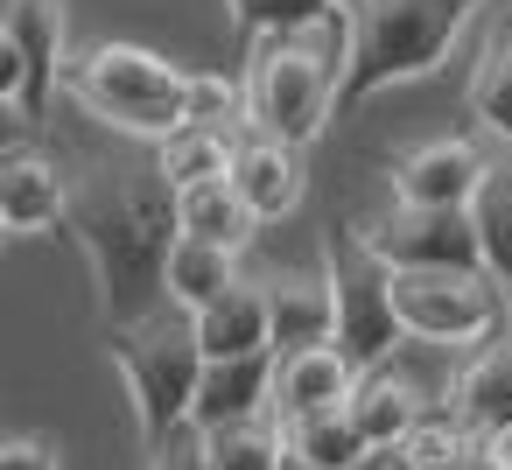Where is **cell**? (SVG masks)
Instances as JSON below:
<instances>
[{
	"mask_svg": "<svg viewBox=\"0 0 512 470\" xmlns=\"http://www.w3.org/2000/svg\"><path fill=\"white\" fill-rule=\"evenodd\" d=\"M393 309L414 344L463 351L505 323V295L491 274H393Z\"/></svg>",
	"mask_w": 512,
	"mask_h": 470,
	"instance_id": "52a82bcc",
	"label": "cell"
},
{
	"mask_svg": "<svg viewBox=\"0 0 512 470\" xmlns=\"http://www.w3.org/2000/svg\"><path fill=\"white\" fill-rule=\"evenodd\" d=\"M470 106H477V120H484L498 141H512V36H498L491 57L477 64V78H470Z\"/></svg>",
	"mask_w": 512,
	"mask_h": 470,
	"instance_id": "484cf974",
	"label": "cell"
},
{
	"mask_svg": "<svg viewBox=\"0 0 512 470\" xmlns=\"http://www.w3.org/2000/svg\"><path fill=\"white\" fill-rule=\"evenodd\" d=\"M197 323V344H204V365H232V358H274V309H267V288L239 281L232 295H218Z\"/></svg>",
	"mask_w": 512,
	"mask_h": 470,
	"instance_id": "5bb4252c",
	"label": "cell"
},
{
	"mask_svg": "<svg viewBox=\"0 0 512 470\" xmlns=\"http://www.w3.org/2000/svg\"><path fill=\"white\" fill-rule=\"evenodd\" d=\"M64 218H71V176L29 141H15L0 155V225L15 239H43V232H64Z\"/></svg>",
	"mask_w": 512,
	"mask_h": 470,
	"instance_id": "30bf717a",
	"label": "cell"
},
{
	"mask_svg": "<svg viewBox=\"0 0 512 470\" xmlns=\"http://www.w3.org/2000/svg\"><path fill=\"white\" fill-rule=\"evenodd\" d=\"M64 85H71V99H78L99 127H113V134H127V141L162 148L169 134L190 127V71L169 64L162 50L99 43V50H85V57L71 64Z\"/></svg>",
	"mask_w": 512,
	"mask_h": 470,
	"instance_id": "277c9868",
	"label": "cell"
},
{
	"mask_svg": "<svg viewBox=\"0 0 512 470\" xmlns=\"http://www.w3.org/2000/svg\"><path fill=\"white\" fill-rule=\"evenodd\" d=\"M281 470H323V463H309V456H295V449H288V456H281Z\"/></svg>",
	"mask_w": 512,
	"mask_h": 470,
	"instance_id": "4dcf8cb0",
	"label": "cell"
},
{
	"mask_svg": "<svg viewBox=\"0 0 512 470\" xmlns=\"http://www.w3.org/2000/svg\"><path fill=\"white\" fill-rule=\"evenodd\" d=\"M239 120H246V78H225V71H190V127L232 134Z\"/></svg>",
	"mask_w": 512,
	"mask_h": 470,
	"instance_id": "4316f807",
	"label": "cell"
},
{
	"mask_svg": "<svg viewBox=\"0 0 512 470\" xmlns=\"http://www.w3.org/2000/svg\"><path fill=\"white\" fill-rule=\"evenodd\" d=\"M351 393H358V372L344 365L337 344H323V351H295V358H281V372H274V421L288 428V421H309V414L351 407Z\"/></svg>",
	"mask_w": 512,
	"mask_h": 470,
	"instance_id": "9a60e30c",
	"label": "cell"
},
{
	"mask_svg": "<svg viewBox=\"0 0 512 470\" xmlns=\"http://www.w3.org/2000/svg\"><path fill=\"white\" fill-rule=\"evenodd\" d=\"M176 232L183 239H204V246H225V253H246L260 218L246 211V197L225 183H197V190H176Z\"/></svg>",
	"mask_w": 512,
	"mask_h": 470,
	"instance_id": "d6986e66",
	"label": "cell"
},
{
	"mask_svg": "<svg viewBox=\"0 0 512 470\" xmlns=\"http://www.w3.org/2000/svg\"><path fill=\"white\" fill-rule=\"evenodd\" d=\"M0 43H8L29 71V99H22V120H43L57 78H71L64 64V15L57 0H8V22H0Z\"/></svg>",
	"mask_w": 512,
	"mask_h": 470,
	"instance_id": "8fae6325",
	"label": "cell"
},
{
	"mask_svg": "<svg viewBox=\"0 0 512 470\" xmlns=\"http://www.w3.org/2000/svg\"><path fill=\"white\" fill-rule=\"evenodd\" d=\"M267 309H274V358L323 351L337 337V302H330L323 274H281V281H267Z\"/></svg>",
	"mask_w": 512,
	"mask_h": 470,
	"instance_id": "e0dca14e",
	"label": "cell"
},
{
	"mask_svg": "<svg viewBox=\"0 0 512 470\" xmlns=\"http://www.w3.org/2000/svg\"><path fill=\"white\" fill-rule=\"evenodd\" d=\"M491 162L470 141H428L414 155H400L393 169V204L407 211H477V197L491 190Z\"/></svg>",
	"mask_w": 512,
	"mask_h": 470,
	"instance_id": "9c48e42d",
	"label": "cell"
},
{
	"mask_svg": "<svg viewBox=\"0 0 512 470\" xmlns=\"http://www.w3.org/2000/svg\"><path fill=\"white\" fill-rule=\"evenodd\" d=\"M274 372L281 358H232V365H204V386H197V428L218 435V428H246V421H267L274 414Z\"/></svg>",
	"mask_w": 512,
	"mask_h": 470,
	"instance_id": "7c38bea8",
	"label": "cell"
},
{
	"mask_svg": "<svg viewBox=\"0 0 512 470\" xmlns=\"http://www.w3.org/2000/svg\"><path fill=\"white\" fill-rule=\"evenodd\" d=\"M239 162V141L232 134H211V127H183L155 148V169L169 190H197V183H225Z\"/></svg>",
	"mask_w": 512,
	"mask_h": 470,
	"instance_id": "7402d4cb",
	"label": "cell"
},
{
	"mask_svg": "<svg viewBox=\"0 0 512 470\" xmlns=\"http://www.w3.org/2000/svg\"><path fill=\"white\" fill-rule=\"evenodd\" d=\"M64 232L92 260L106 330H127V323L169 309L162 274H169V253L183 232H176V190L162 183L155 155L148 162H106V155L78 162Z\"/></svg>",
	"mask_w": 512,
	"mask_h": 470,
	"instance_id": "6da1fadb",
	"label": "cell"
},
{
	"mask_svg": "<svg viewBox=\"0 0 512 470\" xmlns=\"http://www.w3.org/2000/svg\"><path fill=\"white\" fill-rule=\"evenodd\" d=\"M225 15L246 43H288V36L344 29V0H225Z\"/></svg>",
	"mask_w": 512,
	"mask_h": 470,
	"instance_id": "44dd1931",
	"label": "cell"
},
{
	"mask_svg": "<svg viewBox=\"0 0 512 470\" xmlns=\"http://www.w3.org/2000/svg\"><path fill=\"white\" fill-rule=\"evenodd\" d=\"M456 421L463 435H491V428H512V337L505 344H484L463 372H456Z\"/></svg>",
	"mask_w": 512,
	"mask_h": 470,
	"instance_id": "ac0fdd59",
	"label": "cell"
},
{
	"mask_svg": "<svg viewBox=\"0 0 512 470\" xmlns=\"http://www.w3.org/2000/svg\"><path fill=\"white\" fill-rule=\"evenodd\" d=\"M344 414L358 421L365 449H407V442L428 428V393H421L407 372L379 365V372H365V379H358V393H351V407H344Z\"/></svg>",
	"mask_w": 512,
	"mask_h": 470,
	"instance_id": "4fadbf2b",
	"label": "cell"
},
{
	"mask_svg": "<svg viewBox=\"0 0 512 470\" xmlns=\"http://www.w3.org/2000/svg\"><path fill=\"white\" fill-rule=\"evenodd\" d=\"M106 358L127 379L141 449H155L176 428H190L197 386H204V344H197V323L183 309H155V316H141L127 330H106Z\"/></svg>",
	"mask_w": 512,
	"mask_h": 470,
	"instance_id": "5b68a950",
	"label": "cell"
},
{
	"mask_svg": "<svg viewBox=\"0 0 512 470\" xmlns=\"http://www.w3.org/2000/svg\"><path fill=\"white\" fill-rule=\"evenodd\" d=\"M148 470H218V456H211V435L190 421V428H176L169 442H155L148 449Z\"/></svg>",
	"mask_w": 512,
	"mask_h": 470,
	"instance_id": "83f0119b",
	"label": "cell"
},
{
	"mask_svg": "<svg viewBox=\"0 0 512 470\" xmlns=\"http://www.w3.org/2000/svg\"><path fill=\"white\" fill-rule=\"evenodd\" d=\"M288 449L295 456H309V463H323V470H358L372 449H365V435H358V421L344 414V407H330V414H309V421H288Z\"/></svg>",
	"mask_w": 512,
	"mask_h": 470,
	"instance_id": "603a6c76",
	"label": "cell"
},
{
	"mask_svg": "<svg viewBox=\"0 0 512 470\" xmlns=\"http://www.w3.org/2000/svg\"><path fill=\"white\" fill-rule=\"evenodd\" d=\"M351 64V22L323 36L253 43L246 50V127L281 148H309L337 120V85Z\"/></svg>",
	"mask_w": 512,
	"mask_h": 470,
	"instance_id": "3957f363",
	"label": "cell"
},
{
	"mask_svg": "<svg viewBox=\"0 0 512 470\" xmlns=\"http://www.w3.org/2000/svg\"><path fill=\"white\" fill-rule=\"evenodd\" d=\"M162 288H169V309H183V316H204L218 295H232V288H239V253H225V246H204V239H176Z\"/></svg>",
	"mask_w": 512,
	"mask_h": 470,
	"instance_id": "ffe728a7",
	"label": "cell"
},
{
	"mask_svg": "<svg viewBox=\"0 0 512 470\" xmlns=\"http://www.w3.org/2000/svg\"><path fill=\"white\" fill-rule=\"evenodd\" d=\"M477 8L484 0H351V64L337 85V113H358L386 85L435 78Z\"/></svg>",
	"mask_w": 512,
	"mask_h": 470,
	"instance_id": "7a4b0ae2",
	"label": "cell"
},
{
	"mask_svg": "<svg viewBox=\"0 0 512 470\" xmlns=\"http://www.w3.org/2000/svg\"><path fill=\"white\" fill-rule=\"evenodd\" d=\"M470 456H477V470H512V428L477 435V442H470Z\"/></svg>",
	"mask_w": 512,
	"mask_h": 470,
	"instance_id": "f546056e",
	"label": "cell"
},
{
	"mask_svg": "<svg viewBox=\"0 0 512 470\" xmlns=\"http://www.w3.org/2000/svg\"><path fill=\"white\" fill-rule=\"evenodd\" d=\"M232 190L246 197V211L267 225V218H288L309 190V169H302V148H281V141H239V162H232Z\"/></svg>",
	"mask_w": 512,
	"mask_h": 470,
	"instance_id": "2e32d148",
	"label": "cell"
},
{
	"mask_svg": "<svg viewBox=\"0 0 512 470\" xmlns=\"http://www.w3.org/2000/svg\"><path fill=\"white\" fill-rule=\"evenodd\" d=\"M211 456L218 470H281L288 456V428L267 414V421H246V428H218L211 435Z\"/></svg>",
	"mask_w": 512,
	"mask_h": 470,
	"instance_id": "d4e9b609",
	"label": "cell"
},
{
	"mask_svg": "<svg viewBox=\"0 0 512 470\" xmlns=\"http://www.w3.org/2000/svg\"><path fill=\"white\" fill-rule=\"evenodd\" d=\"M323 281H330V302H337V351L344 365L365 379L379 365H393V351L407 344L400 330V309H393V267L365 246V232H344L323 246Z\"/></svg>",
	"mask_w": 512,
	"mask_h": 470,
	"instance_id": "8992f818",
	"label": "cell"
},
{
	"mask_svg": "<svg viewBox=\"0 0 512 470\" xmlns=\"http://www.w3.org/2000/svg\"><path fill=\"white\" fill-rule=\"evenodd\" d=\"M477 232H484V274L498 281V295H512V169H498L491 190L477 197Z\"/></svg>",
	"mask_w": 512,
	"mask_h": 470,
	"instance_id": "cb8c5ba5",
	"label": "cell"
},
{
	"mask_svg": "<svg viewBox=\"0 0 512 470\" xmlns=\"http://www.w3.org/2000/svg\"><path fill=\"white\" fill-rule=\"evenodd\" d=\"M358 232L393 274H484L477 211H407V204H393L386 218H372Z\"/></svg>",
	"mask_w": 512,
	"mask_h": 470,
	"instance_id": "ba28073f",
	"label": "cell"
},
{
	"mask_svg": "<svg viewBox=\"0 0 512 470\" xmlns=\"http://www.w3.org/2000/svg\"><path fill=\"white\" fill-rule=\"evenodd\" d=\"M0 470H57V442L50 435H15L0 449Z\"/></svg>",
	"mask_w": 512,
	"mask_h": 470,
	"instance_id": "f1b7e54d",
	"label": "cell"
}]
</instances>
